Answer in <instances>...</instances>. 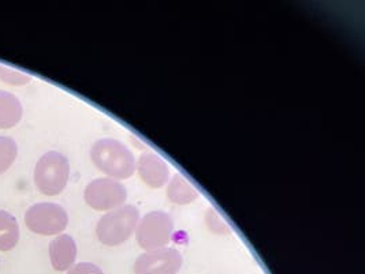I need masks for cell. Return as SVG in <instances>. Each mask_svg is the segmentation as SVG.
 <instances>
[{"instance_id": "3957f363", "label": "cell", "mask_w": 365, "mask_h": 274, "mask_svg": "<svg viewBox=\"0 0 365 274\" xmlns=\"http://www.w3.org/2000/svg\"><path fill=\"white\" fill-rule=\"evenodd\" d=\"M70 176V162L66 156L51 150L34 167V184L38 191L47 196H55L66 189Z\"/></svg>"}, {"instance_id": "8fae6325", "label": "cell", "mask_w": 365, "mask_h": 274, "mask_svg": "<svg viewBox=\"0 0 365 274\" xmlns=\"http://www.w3.org/2000/svg\"><path fill=\"white\" fill-rule=\"evenodd\" d=\"M166 195L168 201L175 205H189L199 198V191L182 175L175 174L168 181Z\"/></svg>"}, {"instance_id": "5b68a950", "label": "cell", "mask_w": 365, "mask_h": 274, "mask_svg": "<svg viewBox=\"0 0 365 274\" xmlns=\"http://www.w3.org/2000/svg\"><path fill=\"white\" fill-rule=\"evenodd\" d=\"M25 224L29 231L37 235H61L68 224V214L65 208L58 204L40 202L26 210Z\"/></svg>"}, {"instance_id": "277c9868", "label": "cell", "mask_w": 365, "mask_h": 274, "mask_svg": "<svg viewBox=\"0 0 365 274\" xmlns=\"http://www.w3.org/2000/svg\"><path fill=\"white\" fill-rule=\"evenodd\" d=\"M135 235L138 246L144 251L167 247V244L173 241L174 235L173 217L166 211H150L143 218H140Z\"/></svg>"}, {"instance_id": "52a82bcc", "label": "cell", "mask_w": 365, "mask_h": 274, "mask_svg": "<svg viewBox=\"0 0 365 274\" xmlns=\"http://www.w3.org/2000/svg\"><path fill=\"white\" fill-rule=\"evenodd\" d=\"M181 253L171 247L145 251L134 262V274H177L182 268Z\"/></svg>"}, {"instance_id": "4fadbf2b", "label": "cell", "mask_w": 365, "mask_h": 274, "mask_svg": "<svg viewBox=\"0 0 365 274\" xmlns=\"http://www.w3.org/2000/svg\"><path fill=\"white\" fill-rule=\"evenodd\" d=\"M17 156V142L10 137H0V175L14 164Z\"/></svg>"}, {"instance_id": "6da1fadb", "label": "cell", "mask_w": 365, "mask_h": 274, "mask_svg": "<svg viewBox=\"0 0 365 274\" xmlns=\"http://www.w3.org/2000/svg\"><path fill=\"white\" fill-rule=\"evenodd\" d=\"M95 167L114 180H126L135 172V157L130 149L114 138H101L91 147Z\"/></svg>"}, {"instance_id": "30bf717a", "label": "cell", "mask_w": 365, "mask_h": 274, "mask_svg": "<svg viewBox=\"0 0 365 274\" xmlns=\"http://www.w3.org/2000/svg\"><path fill=\"white\" fill-rule=\"evenodd\" d=\"M24 108L17 96L0 90V129H13L22 119Z\"/></svg>"}, {"instance_id": "ba28073f", "label": "cell", "mask_w": 365, "mask_h": 274, "mask_svg": "<svg viewBox=\"0 0 365 274\" xmlns=\"http://www.w3.org/2000/svg\"><path fill=\"white\" fill-rule=\"evenodd\" d=\"M135 169L138 176L150 189H160L168 183L170 168L167 162L155 152H144L135 162Z\"/></svg>"}, {"instance_id": "7a4b0ae2", "label": "cell", "mask_w": 365, "mask_h": 274, "mask_svg": "<svg viewBox=\"0 0 365 274\" xmlns=\"http://www.w3.org/2000/svg\"><path fill=\"white\" fill-rule=\"evenodd\" d=\"M140 223V211L133 205L107 211L96 226V235L100 243L108 247H116L128 242Z\"/></svg>"}, {"instance_id": "2e32d148", "label": "cell", "mask_w": 365, "mask_h": 274, "mask_svg": "<svg viewBox=\"0 0 365 274\" xmlns=\"http://www.w3.org/2000/svg\"><path fill=\"white\" fill-rule=\"evenodd\" d=\"M67 274H104L98 265L91 262H81L77 265H73Z\"/></svg>"}, {"instance_id": "8992f818", "label": "cell", "mask_w": 365, "mask_h": 274, "mask_svg": "<svg viewBox=\"0 0 365 274\" xmlns=\"http://www.w3.org/2000/svg\"><path fill=\"white\" fill-rule=\"evenodd\" d=\"M83 199L93 210L110 211L125 205L128 190L120 181L114 179H95L85 187Z\"/></svg>"}, {"instance_id": "9a60e30c", "label": "cell", "mask_w": 365, "mask_h": 274, "mask_svg": "<svg viewBox=\"0 0 365 274\" xmlns=\"http://www.w3.org/2000/svg\"><path fill=\"white\" fill-rule=\"evenodd\" d=\"M205 224L208 226V229L216 233V235H230L232 233V229L230 226H227L222 218L220 216L216 213L215 209H208V211L205 213Z\"/></svg>"}, {"instance_id": "7c38bea8", "label": "cell", "mask_w": 365, "mask_h": 274, "mask_svg": "<svg viewBox=\"0 0 365 274\" xmlns=\"http://www.w3.org/2000/svg\"><path fill=\"white\" fill-rule=\"evenodd\" d=\"M19 241V226L17 218L6 211L0 210V251H11Z\"/></svg>"}, {"instance_id": "5bb4252c", "label": "cell", "mask_w": 365, "mask_h": 274, "mask_svg": "<svg viewBox=\"0 0 365 274\" xmlns=\"http://www.w3.org/2000/svg\"><path fill=\"white\" fill-rule=\"evenodd\" d=\"M0 81L13 86H24L32 81V77L0 63Z\"/></svg>"}, {"instance_id": "9c48e42d", "label": "cell", "mask_w": 365, "mask_h": 274, "mask_svg": "<svg viewBox=\"0 0 365 274\" xmlns=\"http://www.w3.org/2000/svg\"><path fill=\"white\" fill-rule=\"evenodd\" d=\"M50 251L51 265L56 272H66L77 258V244L76 241L67 235H58L48 247Z\"/></svg>"}]
</instances>
